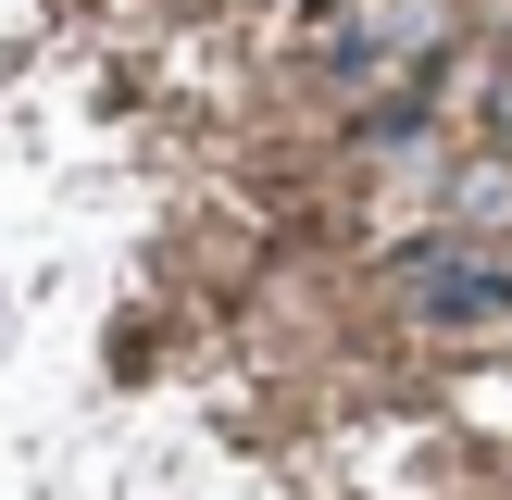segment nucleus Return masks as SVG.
Returning <instances> with one entry per match:
<instances>
[{
  "label": "nucleus",
  "mask_w": 512,
  "mask_h": 500,
  "mask_svg": "<svg viewBox=\"0 0 512 500\" xmlns=\"http://www.w3.org/2000/svg\"><path fill=\"white\" fill-rule=\"evenodd\" d=\"M438 25H450L438 0H375V13H350V25H338V63H350V75H375V50H438Z\"/></svg>",
  "instance_id": "obj_2"
},
{
  "label": "nucleus",
  "mask_w": 512,
  "mask_h": 500,
  "mask_svg": "<svg viewBox=\"0 0 512 500\" xmlns=\"http://www.w3.org/2000/svg\"><path fill=\"white\" fill-rule=\"evenodd\" d=\"M413 288H425V313H512V275L488 263V250H413Z\"/></svg>",
  "instance_id": "obj_1"
}]
</instances>
